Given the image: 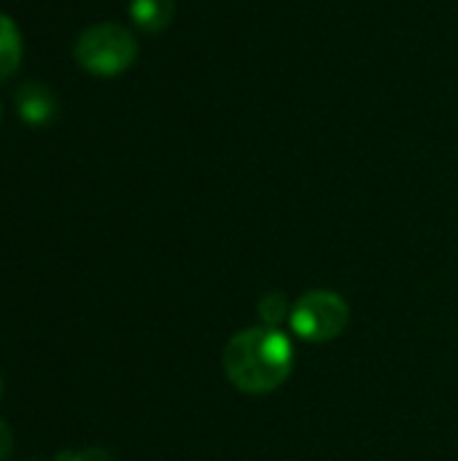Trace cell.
Instances as JSON below:
<instances>
[{
	"label": "cell",
	"instance_id": "3957f363",
	"mask_svg": "<svg viewBox=\"0 0 458 461\" xmlns=\"http://www.w3.org/2000/svg\"><path fill=\"white\" fill-rule=\"evenodd\" d=\"M289 319H292V330L300 338L310 343H327L335 340L348 327V305L340 294L316 289L297 300Z\"/></svg>",
	"mask_w": 458,
	"mask_h": 461
},
{
	"label": "cell",
	"instance_id": "5b68a950",
	"mask_svg": "<svg viewBox=\"0 0 458 461\" xmlns=\"http://www.w3.org/2000/svg\"><path fill=\"white\" fill-rule=\"evenodd\" d=\"M130 16L143 32H162L175 16V0H130Z\"/></svg>",
	"mask_w": 458,
	"mask_h": 461
},
{
	"label": "cell",
	"instance_id": "9c48e42d",
	"mask_svg": "<svg viewBox=\"0 0 458 461\" xmlns=\"http://www.w3.org/2000/svg\"><path fill=\"white\" fill-rule=\"evenodd\" d=\"M0 392H3V384H0Z\"/></svg>",
	"mask_w": 458,
	"mask_h": 461
},
{
	"label": "cell",
	"instance_id": "ba28073f",
	"mask_svg": "<svg viewBox=\"0 0 458 461\" xmlns=\"http://www.w3.org/2000/svg\"><path fill=\"white\" fill-rule=\"evenodd\" d=\"M11 451H13V438H11V429L0 421V461L11 459Z\"/></svg>",
	"mask_w": 458,
	"mask_h": 461
},
{
	"label": "cell",
	"instance_id": "52a82bcc",
	"mask_svg": "<svg viewBox=\"0 0 458 461\" xmlns=\"http://www.w3.org/2000/svg\"><path fill=\"white\" fill-rule=\"evenodd\" d=\"M54 461H113L100 448H84V451H62Z\"/></svg>",
	"mask_w": 458,
	"mask_h": 461
},
{
	"label": "cell",
	"instance_id": "8992f818",
	"mask_svg": "<svg viewBox=\"0 0 458 461\" xmlns=\"http://www.w3.org/2000/svg\"><path fill=\"white\" fill-rule=\"evenodd\" d=\"M22 62V35L13 19L0 14V81L11 78Z\"/></svg>",
	"mask_w": 458,
	"mask_h": 461
},
{
	"label": "cell",
	"instance_id": "6da1fadb",
	"mask_svg": "<svg viewBox=\"0 0 458 461\" xmlns=\"http://www.w3.org/2000/svg\"><path fill=\"white\" fill-rule=\"evenodd\" d=\"M224 373L243 394H270L292 373L294 351L275 327H251L238 332L224 348Z\"/></svg>",
	"mask_w": 458,
	"mask_h": 461
},
{
	"label": "cell",
	"instance_id": "277c9868",
	"mask_svg": "<svg viewBox=\"0 0 458 461\" xmlns=\"http://www.w3.org/2000/svg\"><path fill=\"white\" fill-rule=\"evenodd\" d=\"M16 111L30 127H43L57 116V95L43 81H24L16 95Z\"/></svg>",
	"mask_w": 458,
	"mask_h": 461
},
{
	"label": "cell",
	"instance_id": "7a4b0ae2",
	"mask_svg": "<svg viewBox=\"0 0 458 461\" xmlns=\"http://www.w3.org/2000/svg\"><path fill=\"white\" fill-rule=\"evenodd\" d=\"M73 54L92 76H119L138 59V41L127 27L116 22H100L78 35Z\"/></svg>",
	"mask_w": 458,
	"mask_h": 461
}]
</instances>
